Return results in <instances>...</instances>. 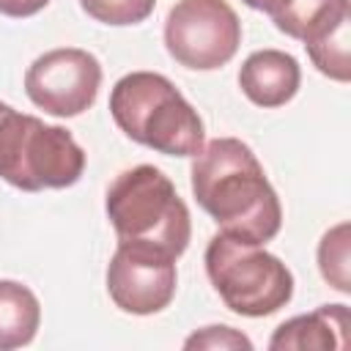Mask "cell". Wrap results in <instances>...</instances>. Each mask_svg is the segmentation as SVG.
Segmentation results:
<instances>
[{
  "mask_svg": "<svg viewBox=\"0 0 351 351\" xmlns=\"http://www.w3.org/2000/svg\"><path fill=\"white\" fill-rule=\"evenodd\" d=\"M192 159L195 200L219 225V233L247 244H266L280 233V197L247 143L217 137Z\"/></svg>",
  "mask_w": 351,
  "mask_h": 351,
  "instance_id": "6da1fadb",
  "label": "cell"
},
{
  "mask_svg": "<svg viewBox=\"0 0 351 351\" xmlns=\"http://www.w3.org/2000/svg\"><path fill=\"white\" fill-rule=\"evenodd\" d=\"M110 115L129 140L165 156H195L206 145L197 110L156 71L123 74L110 90Z\"/></svg>",
  "mask_w": 351,
  "mask_h": 351,
  "instance_id": "7a4b0ae2",
  "label": "cell"
},
{
  "mask_svg": "<svg viewBox=\"0 0 351 351\" xmlns=\"http://www.w3.org/2000/svg\"><path fill=\"white\" fill-rule=\"evenodd\" d=\"M118 241H137L165 250L176 261L184 255L192 219L173 181L154 165H137L115 176L104 200Z\"/></svg>",
  "mask_w": 351,
  "mask_h": 351,
  "instance_id": "3957f363",
  "label": "cell"
},
{
  "mask_svg": "<svg viewBox=\"0 0 351 351\" xmlns=\"http://www.w3.org/2000/svg\"><path fill=\"white\" fill-rule=\"evenodd\" d=\"M85 151L69 129L16 112L0 101V178L25 192L66 189L80 181Z\"/></svg>",
  "mask_w": 351,
  "mask_h": 351,
  "instance_id": "277c9868",
  "label": "cell"
},
{
  "mask_svg": "<svg viewBox=\"0 0 351 351\" xmlns=\"http://www.w3.org/2000/svg\"><path fill=\"white\" fill-rule=\"evenodd\" d=\"M206 274L225 307L247 318L271 315L293 296V274L277 255L225 233L206 247Z\"/></svg>",
  "mask_w": 351,
  "mask_h": 351,
  "instance_id": "5b68a950",
  "label": "cell"
},
{
  "mask_svg": "<svg viewBox=\"0 0 351 351\" xmlns=\"http://www.w3.org/2000/svg\"><path fill=\"white\" fill-rule=\"evenodd\" d=\"M241 44V22L228 0H178L165 19L170 58L195 71L225 66Z\"/></svg>",
  "mask_w": 351,
  "mask_h": 351,
  "instance_id": "8992f818",
  "label": "cell"
},
{
  "mask_svg": "<svg viewBox=\"0 0 351 351\" xmlns=\"http://www.w3.org/2000/svg\"><path fill=\"white\" fill-rule=\"evenodd\" d=\"M101 88V63L80 47H60L38 55L27 74L25 90L36 107L55 118L85 112Z\"/></svg>",
  "mask_w": 351,
  "mask_h": 351,
  "instance_id": "52a82bcc",
  "label": "cell"
},
{
  "mask_svg": "<svg viewBox=\"0 0 351 351\" xmlns=\"http://www.w3.org/2000/svg\"><path fill=\"white\" fill-rule=\"evenodd\" d=\"M178 274L176 258L165 250L118 241L107 266V291L118 310L132 315H154L165 310L176 296Z\"/></svg>",
  "mask_w": 351,
  "mask_h": 351,
  "instance_id": "ba28073f",
  "label": "cell"
},
{
  "mask_svg": "<svg viewBox=\"0 0 351 351\" xmlns=\"http://www.w3.org/2000/svg\"><path fill=\"white\" fill-rule=\"evenodd\" d=\"M299 60L282 49H258L247 55L239 71V88L258 107H282L299 90Z\"/></svg>",
  "mask_w": 351,
  "mask_h": 351,
  "instance_id": "9c48e42d",
  "label": "cell"
},
{
  "mask_svg": "<svg viewBox=\"0 0 351 351\" xmlns=\"http://www.w3.org/2000/svg\"><path fill=\"white\" fill-rule=\"evenodd\" d=\"M351 343V313L346 304H324L313 313L296 315L285 324H280L269 340V348L274 351H332V348H348Z\"/></svg>",
  "mask_w": 351,
  "mask_h": 351,
  "instance_id": "30bf717a",
  "label": "cell"
},
{
  "mask_svg": "<svg viewBox=\"0 0 351 351\" xmlns=\"http://www.w3.org/2000/svg\"><path fill=\"white\" fill-rule=\"evenodd\" d=\"M351 16L348 0H288L271 14L280 33L310 44Z\"/></svg>",
  "mask_w": 351,
  "mask_h": 351,
  "instance_id": "8fae6325",
  "label": "cell"
},
{
  "mask_svg": "<svg viewBox=\"0 0 351 351\" xmlns=\"http://www.w3.org/2000/svg\"><path fill=\"white\" fill-rule=\"evenodd\" d=\"M41 324V304L36 293L16 282L0 280V351L27 346Z\"/></svg>",
  "mask_w": 351,
  "mask_h": 351,
  "instance_id": "7c38bea8",
  "label": "cell"
},
{
  "mask_svg": "<svg viewBox=\"0 0 351 351\" xmlns=\"http://www.w3.org/2000/svg\"><path fill=\"white\" fill-rule=\"evenodd\" d=\"M348 41H351V16L343 19L337 27H332L329 33H324L321 38L304 44V49L321 74H326L329 80H337V82H348V77H351Z\"/></svg>",
  "mask_w": 351,
  "mask_h": 351,
  "instance_id": "4fadbf2b",
  "label": "cell"
},
{
  "mask_svg": "<svg viewBox=\"0 0 351 351\" xmlns=\"http://www.w3.org/2000/svg\"><path fill=\"white\" fill-rule=\"evenodd\" d=\"M348 222L335 225L332 230L324 233L321 244H318V269L324 274V280L337 288L340 293L351 291V274H348Z\"/></svg>",
  "mask_w": 351,
  "mask_h": 351,
  "instance_id": "5bb4252c",
  "label": "cell"
},
{
  "mask_svg": "<svg viewBox=\"0 0 351 351\" xmlns=\"http://www.w3.org/2000/svg\"><path fill=\"white\" fill-rule=\"evenodd\" d=\"M80 5L90 19L101 25L123 27V25L145 22L154 14L156 0H80Z\"/></svg>",
  "mask_w": 351,
  "mask_h": 351,
  "instance_id": "9a60e30c",
  "label": "cell"
},
{
  "mask_svg": "<svg viewBox=\"0 0 351 351\" xmlns=\"http://www.w3.org/2000/svg\"><path fill=\"white\" fill-rule=\"evenodd\" d=\"M184 348H211V351H233V348H252V340L233 326H206L184 340Z\"/></svg>",
  "mask_w": 351,
  "mask_h": 351,
  "instance_id": "2e32d148",
  "label": "cell"
},
{
  "mask_svg": "<svg viewBox=\"0 0 351 351\" xmlns=\"http://www.w3.org/2000/svg\"><path fill=\"white\" fill-rule=\"evenodd\" d=\"M244 3H247L250 8L263 11V14H269V16H271V14H274V11H280V8H282L288 0H244Z\"/></svg>",
  "mask_w": 351,
  "mask_h": 351,
  "instance_id": "e0dca14e",
  "label": "cell"
},
{
  "mask_svg": "<svg viewBox=\"0 0 351 351\" xmlns=\"http://www.w3.org/2000/svg\"><path fill=\"white\" fill-rule=\"evenodd\" d=\"M8 5H11V0H0V14H5V11H8Z\"/></svg>",
  "mask_w": 351,
  "mask_h": 351,
  "instance_id": "ac0fdd59",
  "label": "cell"
}]
</instances>
